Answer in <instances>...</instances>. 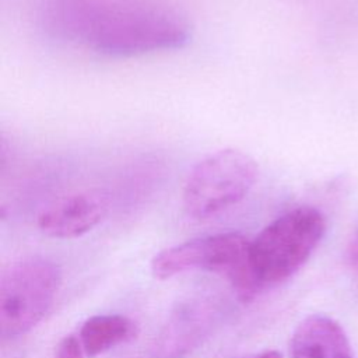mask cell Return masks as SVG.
Listing matches in <instances>:
<instances>
[{"label": "cell", "instance_id": "obj_5", "mask_svg": "<svg viewBox=\"0 0 358 358\" xmlns=\"http://www.w3.org/2000/svg\"><path fill=\"white\" fill-rule=\"evenodd\" d=\"M62 281L59 267L43 257L11 263L0 280V333L4 340L31 331L50 309Z\"/></svg>", "mask_w": 358, "mask_h": 358}, {"label": "cell", "instance_id": "obj_9", "mask_svg": "<svg viewBox=\"0 0 358 358\" xmlns=\"http://www.w3.org/2000/svg\"><path fill=\"white\" fill-rule=\"evenodd\" d=\"M136 324L122 315H95L77 331L87 358H95L136 337Z\"/></svg>", "mask_w": 358, "mask_h": 358}, {"label": "cell", "instance_id": "obj_12", "mask_svg": "<svg viewBox=\"0 0 358 358\" xmlns=\"http://www.w3.org/2000/svg\"><path fill=\"white\" fill-rule=\"evenodd\" d=\"M255 358H282V355L277 350H266L257 354Z\"/></svg>", "mask_w": 358, "mask_h": 358}, {"label": "cell", "instance_id": "obj_11", "mask_svg": "<svg viewBox=\"0 0 358 358\" xmlns=\"http://www.w3.org/2000/svg\"><path fill=\"white\" fill-rule=\"evenodd\" d=\"M347 259L355 273H358V231L351 238L347 248Z\"/></svg>", "mask_w": 358, "mask_h": 358}, {"label": "cell", "instance_id": "obj_7", "mask_svg": "<svg viewBox=\"0 0 358 358\" xmlns=\"http://www.w3.org/2000/svg\"><path fill=\"white\" fill-rule=\"evenodd\" d=\"M217 317L214 301L200 298L180 303L155 338V358H183L192 354L208 337Z\"/></svg>", "mask_w": 358, "mask_h": 358}, {"label": "cell", "instance_id": "obj_2", "mask_svg": "<svg viewBox=\"0 0 358 358\" xmlns=\"http://www.w3.org/2000/svg\"><path fill=\"white\" fill-rule=\"evenodd\" d=\"M326 231L323 214L309 206L292 208L250 241L248 268L257 295L291 278L310 257Z\"/></svg>", "mask_w": 358, "mask_h": 358}, {"label": "cell", "instance_id": "obj_8", "mask_svg": "<svg viewBox=\"0 0 358 358\" xmlns=\"http://www.w3.org/2000/svg\"><path fill=\"white\" fill-rule=\"evenodd\" d=\"M292 358H354L343 327L324 315H310L291 338Z\"/></svg>", "mask_w": 358, "mask_h": 358}, {"label": "cell", "instance_id": "obj_6", "mask_svg": "<svg viewBox=\"0 0 358 358\" xmlns=\"http://www.w3.org/2000/svg\"><path fill=\"white\" fill-rule=\"evenodd\" d=\"M108 208L109 199L102 190H78L60 196L41 210L36 225L50 238L71 239L94 229Z\"/></svg>", "mask_w": 358, "mask_h": 358}, {"label": "cell", "instance_id": "obj_3", "mask_svg": "<svg viewBox=\"0 0 358 358\" xmlns=\"http://www.w3.org/2000/svg\"><path fill=\"white\" fill-rule=\"evenodd\" d=\"M259 175L256 161L236 148H224L199 161L186 178L182 200L186 214L211 220L239 204Z\"/></svg>", "mask_w": 358, "mask_h": 358}, {"label": "cell", "instance_id": "obj_10", "mask_svg": "<svg viewBox=\"0 0 358 358\" xmlns=\"http://www.w3.org/2000/svg\"><path fill=\"white\" fill-rule=\"evenodd\" d=\"M55 358H87L77 333L67 334L57 343Z\"/></svg>", "mask_w": 358, "mask_h": 358}, {"label": "cell", "instance_id": "obj_1", "mask_svg": "<svg viewBox=\"0 0 358 358\" xmlns=\"http://www.w3.org/2000/svg\"><path fill=\"white\" fill-rule=\"evenodd\" d=\"M46 20L69 41L115 57L179 49L192 38L189 21L155 0H49Z\"/></svg>", "mask_w": 358, "mask_h": 358}, {"label": "cell", "instance_id": "obj_4", "mask_svg": "<svg viewBox=\"0 0 358 358\" xmlns=\"http://www.w3.org/2000/svg\"><path fill=\"white\" fill-rule=\"evenodd\" d=\"M250 241L238 232H224L194 238L157 253L151 260V273L168 280L189 271H211L225 275L243 299L256 294L249 275L248 256Z\"/></svg>", "mask_w": 358, "mask_h": 358}]
</instances>
